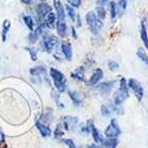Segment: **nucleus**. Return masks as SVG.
<instances>
[{
	"mask_svg": "<svg viewBox=\"0 0 148 148\" xmlns=\"http://www.w3.org/2000/svg\"><path fill=\"white\" fill-rule=\"evenodd\" d=\"M71 78L77 82H87L85 78V66H78L71 72Z\"/></svg>",
	"mask_w": 148,
	"mask_h": 148,
	"instance_id": "18",
	"label": "nucleus"
},
{
	"mask_svg": "<svg viewBox=\"0 0 148 148\" xmlns=\"http://www.w3.org/2000/svg\"><path fill=\"white\" fill-rule=\"evenodd\" d=\"M70 31H71V36H72V38L73 39H77V31H76V27L75 26H71L70 27Z\"/></svg>",
	"mask_w": 148,
	"mask_h": 148,
	"instance_id": "39",
	"label": "nucleus"
},
{
	"mask_svg": "<svg viewBox=\"0 0 148 148\" xmlns=\"http://www.w3.org/2000/svg\"><path fill=\"white\" fill-rule=\"evenodd\" d=\"M49 75H50V78L53 83V87H55V90L59 94H63L68 90L69 85H68V81L64 76V73L59 71L58 69L56 68H50L49 70Z\"/></svg>",
	"mask_w": 148,
	"mask_h": 148,
	"instance_id": "1",
	"label": "nucleus"
},
{
	"mask_svg": "<svg viewBox=\"0 0 148 148\" xmlns=\"http://www.w3.org/2000/svg\"><path fill=\"white\" fill-rule=\"evenodd\" d=\"M81 21H82V20H81V16L77 14V18H76V21H75L77 27H81V26H82V23H81Z\"/></svg>",
	"mask_w": 148,
	"mask_h": 148,
	"instance_id": "40",
	"label": "nucleus"
},
{
	"mask_svg": "<svg viewBox=\"0 0 148 148\" xmlns=\"http://www.w3.org/2000/svg\"><path fill=\"white\" fill-rule=\"evenodd\" d=\"M94 12H95L96 17H97L98 19H100L101 21H103V20L106 19V17H107V10H106V7L97 6V7H96V10H95Z\"/></svg>",
	"mask_w": 148,
	"mask_h": 148,
	"instance_id": "31",
	"label": "nucleus"
},
{
	"mask_svg": "<svg viewBox=\"0 0 148 148\" xmlns=\"http://www.w3.org/2000/svg\"><path fill=\"white\" fill-rule=\"evenodd\" d=\"M26 51L30 53V56H31V59L33 60V62H36L37 59H38V55H37V50L34 47H32V46H29V47H26Z\"/></svg>",
	"mask_w": 148,
	"mask_h": 148,
	"instance_id": "32",
	"label": "nucleus"
},
{
	"mask_svg": "<svg viewBox=\"0 0 148 148\" xmlns=\"http://www.w3.org/2000/svg\"><path fill=\"white\" fill-rule=\"evenodd\" d=\"M121 133H122V130H121V127L119 125L117 119L113 117V119H110L109 125L107 126V128L104 130V135H103V136L106 139H119Z\"/></svg>",
	"mask_w": 148,
	"mask_h": 148,
	"instance_id": "5",
	"label": "nucleus"
},
{
	"mask_svg": "<svg viewBox=\"0 0 148 148\" xmlns=\"http://www.w3.org/2000/svg\"><path fill=\"white\" fill-rule=\"evenodd\" d=\"M52 7L55 8V13L57 16V19L58 21H65V8H64V5L62 3V0H53V5Z\"/></svg>",
	"mask_w": 148,
	"mask_h": 148,
	"instance_id": "12",
	"label": "nucleus"
},
{
	"mask_svg": "<svg viewBox=\"0 0 148 148\" xmlns=\"http://www.w3.org/2000/svg\"><path fill=\"white\" fill-rule=\"evenodd\" d=\"M127 85H128V89L132 90L134 96L136 97V100L139 102H141L143 100V96H145V90H143L142 84L136 78H129L127 81Z\"/></svg>",
	"mask_w": 148,
	"mask_h": 148,
	"instance_id": "7",
	"label": "nucleus"
},
{
	"mask_svg": "<svg viewBox=\"0 0 148 148\" xmlns=\"http://www.w3.org/2000/svg\"><path fill=\"white\" fill-rule=\"evenodd\" d=\"M119 139H104L100 145L102 148H117L119 147Z\"/></svg>",
	"mask_w": 148,
	"mask_h": 148,
	"instance_id": "24",
	"label": "nucleus"
},
{
	"mask_svg": "<svg viewBox=\"0 0 148 148\" xmlns=\"http://www.w3.org/2000/svg\"><path fill=\"white\" fill-rule=\"evenodd\" d=\"M62 142H63L68 148H77V145L75 143V141L72 139H63Z\"/></svg>",
	"mask_w": 148,
	"mask_h": 148,
	"instance_id": "35",
	"label": "nucleus"
},
{
	"mask_svg": "<svg viewBox=\"0 0 148 148\" xmlns=\"http://www.w3.org/2000/svg\"><path fill=\"white\" fill-rule=\"evenodd\" d=\"M115 109H116V106L113 102L108 101L107 103L101 106V114L104 117H112V115L115 114Z\"/></svg>",
	"mask_w": 148,
	"mask_h": 148,
	"instance_id": "17",
	"label": "nucleus"
},
{
	"mask_svg": "<svg viewBox=\"0 0 148 148\" xmlns=\"http://www.w3.org/2000/svg\"><path fill=\"white\" fill-rule=\"evenodd\" d=\"M110 0H96V5L97 6H101V7H106L109 4Z\"/></svg>",
	"mask_w": 148,
	"mask_h": 148,
	"instance_id": "36",
	"label": "nucleus"
},
{
	"mask_svg": "<svg viewBox=\"0 0 148 148\" xmlns=\"http://www.w3.org/2000/svg\"><path fill=\"white\" fill-rule=\"evenodd\" d=\"M129 97V89L127 85V79L125 77H121L119 81V88L115 90L113 95V103L115 106L122 107V104L125 103Z\"/></svg>",
	"mask_w": 148,
	"mask_h": 148,
	"instance_id": "2",
	"label": "nucleus"
},
{
	"mask_svg": "<svg viewBox=\"0 0 148 148\" xmlns=\"http://www.w3.org/2000/svg\"><path fill=\"white\" fill-rule=\"evenodd\" d=\"M85 23L89 27V31L92 36H98L103 29V21H101L95 14L94 11H89L85 14Z\"/></svg>",
	"mask_w": 148,
	"mask_h": 148,
	"instance_id": "4",
	"label": "nucleus"
},
{
	"mask_svg": "<svg viewBox=\"0 0 148 148\" xmlns=\"http://www.w3.org/2000/svg\"><path fill=\"white\" fill-rule=\"evenodd\" d=\"M39 39H40V36L38 34V32H37L36 30L29 32V34H27V40H29V43H30L31 45H34L36 43H38Z\"/></svg>",
	"mask_w": 148,
	"mask_h": 148,
	"instance_id": "27",
	"label": "nucleus"
},
{
	"mask_svg": "<svg viewBox=\"0 0 148 148\" xmlns=\"http://www.w3.org/2000/svg\"><path fill=\"white\" fill-rule=\"evenodd\" d=\"M65 14L69 17V19L72 21V23H75L76 21V18H77V12H76V10L73 8V7H71V6H69V5H65Z\"/></svg>",
	"mask_w": 148,
	"mask_h": 148,
	"instance_id": "26",
	"label": "nucleus"
},
{
	"mask_svg": "<svg viewBox=\"0 0 148 148\" xmlns=\"http://www.w3.org/2000/svg\"><path fill=\"white\" fill-rule=\"evenodd\" d=\"M116 83H117L116 79L102 82V83H100V84H97V85H96V91L100 94V95H102V96H104V95H109L110 92L114 90Z\"/></svg>",
	"mask_w": 148,
	"mask_h": 148,
	"instance_id": "8",
	"label": "nucleus"
},
{
	"mask_svg": "<svg viewBox=\"0 0 148 148\" xmlns=\"http://www.w3.org/2000/svg\"><path fill=\"white\" fill-rule=\"evenodd\" d=\"M60 47V53L63 56L64 59H66L68 62L72 60V56H73V51H72V46L69 42H60L59 44Z\"/></svg>",
	"mask_w": 148,
	"mask_h": 148,
	"instance_id": "13",
	"label": "nucleus"
},
{
	"mask_svg": "<svg viewBox=\"0 0 148 148\" xmlns=\"http://www.w3.org/2000/svg\"><path fill=\"white\" fill-rule=\"evenodd\" d=\"M64 133H65V130H64L63 126H62V123L58 122L57 126H56V128H55V130H53V138H55L56 140H63Z\"/></svg>",
	"mask_w": 148,
	"mask_h": 148,
	"instance_id": "25",
	"label": "nucleus"
},
{
	"mask_svg": "<svg viewBox=\"0 0 148 148\" xmlns=\"http://www.w3.org/2000/svg\"><path fill=\"white\" fill-rule=\"evenodd\" d=\"M136 56H138V58L142 62V63H145L146 65H148V55L145 51V49L139 47L138 50H136Z\"/></svg>",
	"mask_w": 148,
	"mask_h": 148,
	"instance_id": "30",
	"label": "nucleus"
},
{
	"mask_svg": "<svg viewBox=\"0 0 148 148\" xmlns=\"http://www.w3.org/2000/svg\"><path fill=\"white\" fill-rule=\"evenodd\" d=\"M33 0H20V3L24 4V5H31Z\"/></svg>",
	"mask_w": 148,
	"mask_h": 148,
	"instance_id": "41",
	"label": "nucleus"
},
{
	"mask_svg": "<svg viewBox=\"0 0 148 148\" xmlns=\"http://www.w3.org/2000/svg\"><path fill=\"white\" fill-rule=\"evenodd\" d=\"M10 29H11V21L10 20H4V23H3V31H1V39H3V42H6L7 34L10 32Z\"/></svg>",
	"mask_w": 148,
	"mask_h": 148,
	"instance_id": "28",
	"label": "nucleus"
},
{
	"mask_svg": "<svg viewBox=\"0 0 148 148\" xmlns=\"http://www.w3.org/2000/svg\"><path fill=\"white\" fill-rule=\"evenodd\" d=\"M104 77V72L101 68H96L94 70V72L91 73V76L87 79V84L89 85V87H96L97 84H100L102 82Z\"/></svg>",
	"mask_w": 148,
	"mask_h": 148,
	"instance_id": "10",
	"label": "nucleus"
},
{
	"mask_svg": "<svg viewBox=\"0 0 148 148\" xmlns=\"http://www.w3.org/2000/svg\"><path fill=\"white\" fill-rule=\"evenodd\" d=\"M59 122L62 123V126H63L64 130H69V132L75 130V129L78 127V125H79L78 119L75 117V116H70V115L63 116V117L60 119Z\"/></svg>",
	"mask_w": 148,
	"mask_h": 148,
	"instance_id": "9",
	"label": "nucleus"
},
{
	"mask_svg": "<svg viewBox=\"0 0 148 148\" xmlns=\"http://www.w3.org/2000/svg\"><path fill=\"white\" fill-rule=\"evenodd\" d=\"M90 135H91V138H92V140H94V143H96V145H101L102 141L104 140V136L100 133V130L96 128V126H94V127L91 128Z\"/></svg>",
	"mask_w": 148,
	"mask_h": 148,
	"instance_id": "22",
	"label": "nucleus"
},
{
	"mask_svg": "<svg viewBox=\"0 0 148 148\" xmlns=\"http://www.w3.org/2000/svg\"><path fill=\"white\" fill-rule=\"evenodd\" d=\"M108 7H109L110 20H112V21H115V20L117 19V17H119V10H117L116 1H114V0H112V1H109Z\"/></svg>",
	"mask_w": 148,
	"mask_h": 148,
	"instance_id": "21",
	"label": "nucleus"
},
{
	"mask_svg": "<svg viewBox=\"0 0 148 148\" xmlns=\"http://www.w3.org/2000/svg\"><path fill=\"white\" fill-rule=\"evenodd\" d=\"M87 148H102L100 145H96V143H91V145H88Z\"/></svg>",
	"mask_w": 148,
	"mask_h": 148,
	"instance_id": "42",
	"label": "nucleus"
},
{
	"mask_svg": "<svg viewBox=\"0 0 148 148\" xmlns=\"http://www.w3.org/2000/svg\"><path fill=\"white\" fill-rule=\"evenodd\" d=\"M116 5H117V10H119V17H122L125 11L127 10V6H128V0H119L116 1Z\"/></svg>",
	"mask_w": 148,
	"mask_h": 148,
	"instance_id": "29",
	"label": "nucleus"
},
{
	"mask_svg": "<svg viewBox=\"0 0 148 148\" xmlns=\"http://www.w3.org/2000/svg\"><path fill=\"white\" fill-rule=\"evenodd\" d=\"M5 141H6V136H5L4 132L0 129V147H1L3 145H5Z\"/></svg>",
	"mask_w": 148,
	"mask_h": 148,
	"instance_id": "37",
	"label": "nucleus"
},
{
	"mask_svg": "<svg viewBox=\"0 0 148 148\" xmlns=\"http://www.w3.org/2000/svg\"><path fill=\"white\" fill-rule=\"evenodd\" d=\"M36 128L38 129L39 134L42 135L43 138H45V139H46V138H50L51 135H52V130H51L50 126L45 125V123H43V122L39 121V120L36 121Z\"/></svg>",
	"mask_w": 148,
	"mask_h": 148,
	"instance_id": "16",
	"label": "nucleus"
},
{
	"mask_svg": "<svg viewBox=\"0 0 148 148\" xmlns=\"http://www.w3.org/2000/svg\"><path fill=\"white\" fill-rule=\"evenodd\" d=\"M58 23V19H57V16L55 12H50L45 18H44V24L46 25V27L50 30V29H55L56 25Z\"/></svg>",
	"mask_w": 148,
	"mask_h": 148,
	"instance_id": "20",
	"label": "nucleus"
},
{
	"mask_svg": "<svg viewBox=\"0 0 148 148\" xmlns=\"http://www.w3.org/2000/svg\"><path fill=\"white\" fill-rule=\"evenodd\" d=\"M51 96H52V100L56 102V104L60 102V101H59V92H57V91L53 92V91H52V92H51Z\"/></svg>",
	"mask_w": 148,
	"mask_h": 148,
	"instance_id": "38",
	"label": "nucleus"
},
{
	"mask_svg": "<svg viewBox=\"0 0 148 148\" xmlns=\"http://www.w3.org/2000/svg\"><path fill=\"white\" fill-rule=\"evenodd\" d=\"M21 19H23L24 25H25L30 31H33V30H34L36 23H34V18H33L32 16H30V14H23Z\"/></svg>",
	"mask_w": 148,
	"mask_h": 148,
	"instance_id": "23",
	"label": "nucleus"
},
{
	"mask_svg": "<svg viewBox=\"0 0 148 148\" xmlns=\"http://www.w3.org/2000/svg\"><path fill=\"white\" fill-rule=\"evenodd\" d=\"M66 92H68V95H69V97H70V100H71L72 104L75 106L76 108H81V107L83 106V103H84V101H83V96H82V94H81L79 91H77V90H72V89H68Z\"/></svg>",
	"mask_w": 148,
	"mask_h": 148,
	"instance_id": "11",
	"label": "nucleus"
},
{
	"mask_svg": "<svg viewBox=\"0 0 148 148\" xmlns=\"http://www.w3.org/2000/svg\"><path fill=\"white\" fill-rule=\"evenodd\" d=\"M46 69L43 65H38V66H33L30 69V75L37 79L40 81H46Z\"/></svg>",
	"mask_w": 148,
	"mask_h": 148,
	"instance_id": "14",
	"label": "nucleus"
},
{
	"mask_svg": "<svg viewBox=\"0 0 148 148\" xmlns=\"http://www.w3.org/2000/svg\"><path fill=\"white\" fill-rule=\"evenodd\" d=\"M60 42L57 37L47 33L45 36H43L42 38L39 39V46H40V50L46 52V53H53L56 52L57 47L59 46Z\"/></svg>",
	"mask_w": 148,
	"mask_h": 148,
	"instance_id": "3",
	"label": "nucleus"
},
{
	"mask_svg": "<svg viewBox=\"0 0 148 148\" xmlns=\"http://www.w3.org/2000/svg\"><path fill=\"white\" fill-rule=\"evenodd\" d=\"M140 38L146 50H148V32H147V19L142 18L140 23Z\"/></svg>",
	"mask_w": 148,
	"mask_h": 148,
	"instance_id": "15",
	"label": "nucleus"
},
{
	"mask_svg": "<svg viewBox=\"0 0 148 148\" xmlns=\"http://www.w3.org/2000/svg\"><path fill=\"white\" fill-rule=\"evenodd\" d=\"M39 1H40V3H46L47 0H39Z\"/></svg>",
	"mask_w": 148,
	"mask_h": 148,
	"instance_id": "43",
	"label": "nucleus"
},
{
	"mask_svg": "<svg viewBox=\"0 0 148 148\" xmlns=\"http://www.w3.org/2000/svg\"><path fill=\"white\" fill-rule=\"evenodd\" d=\"M52 12V6L49 5L47 3H39L34 6V13H36V19H34V23L36 25L39 23H43L44 21V18Z\"/></svg>",
	"mask_w": 148,
	"mask_h": 148,
	"instance_id": "6",
	"label": "nucleus"
},
{
	"mask_svg": "<svg viewBox=\"0 0 148 148\" xmlns=\"http://www.w3.org/2000/svg\"><path fill=\"white\" fill-rule=\"evenodd\" d=\"M66 5H69V6H71V7H73L76 10V8L81 7L82 0H66Z\"/></svg>",
	"mask_w": 148,
	"mask_h": 148,
	"instance_id": "33",
	"label": "nucleus"
},
{
	"mask_svg": "<svg viewBox=\"0 0 148 148\" xmlns=\"http://www.w3.org/2000/svg\"><path fill=\"white\" fill-rule=\"evenodd\" d=\"M107 65H108V69L110 70V71H116L117 69H119V63H117V62H115V60H109L108 62V63H107Z\"/></svg>",
	"mask_w": 148,
	"mask_h": 148,
	"instance_id": "34",
	"label": "nucleus"
},
{
	"mask_svg": "<svg viewBox=\"0 0 148 148\" xmlns=\"http://www.w3.org/2000/svg\"><path fill=\"white\" fill-rule=\"evenodd\" d=\"M56 31L59 38H66L69 36V26L66 25L65 21H58L56 25Z\"/></svg>",
	"mask_w": 148,
	"mask_h": 148,
	"instance_id": "19",
	"label": "nucleus"
}]
</instances>
